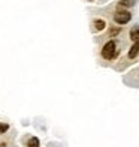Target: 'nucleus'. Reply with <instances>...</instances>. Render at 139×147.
Listing matches in <instances>:
<instances>
[{
  "label": "nucleus",
  "mask_w": 139,
  "mask_h": 147,
  "mask_svg": "<svg viewBox=\"0 0 139 147\" xmlns=\"http://www.w3.org/2000/svg\"><path fill=\"white\" fill-rule=\"evenodd\" d=\"M8 129H9V125L8 123H0V134H5Z\"/></svg>",
  "instance_id": "0eeeda50"
},
{
  "label": "nucleus",
  "mask_w": 139,
  "mask_h": 147,
  "mask_svg": "<svg viewBox=\"0 0 139 147\" xmlns=\"http://www.w3.org/2000/svg\"><path fill=\"white\" fill-rule=\"evenodd\" d=\"M130 39L132 41H139V26H135L133 29L130 30Z\"/></svg>",
  "instance_id": "39448f33"
},
{
  "label": "nucleus",
  "mask_w": 139,
  "mask_h": 147,
  "mask_svg": "<svg viewBox=\"0 0 139 147\" xmlns=\"http://www.w3.org/2000/svg\"><path fill=\"white\" fill-rule=\"evenodd\" d=\"M93 26H94V30L97 32H102L105 27H106V23H105V20H100V18H97L93 21Z\"/></svg>",
  "instance_id": "20e7f679"
},
{
  "label": "nucleus",
  "mask_w": 139,
  "mask_h": 147,
  "mask_svg": "<svg viewBox=\"0 0 139 147\" xmlns=\"http://www.w3.org/2000/svg\"><path fill=\"white\" fill-rule=\"evenodd\" d=\"M135 0H120V5L121 6H132Z\"/></svg>",
  "instance_id": "6e6552de"
},
{
  "label": "nucleus",
  "mask_w": 139,
  "mask_h": 147,
  "mask_svg": "<svg viewBox=\"0 0 139 147\" xmlns=\"http://www.w3.org/2000/svg\"><path fill=\"white\" fill-rule=\"evenodd\" d=\"M90 2H93V0H90Z\"/></svg>",
  "instance_id": "9b49d317"
},
{
  "label": "nucleus",
  "mask_w": 139,
  "mask_h": 147,
  "mask_svg": "<svg viewBox=\"0 0 139 147\" xmlns=\"http://www.w3.org/2000/svg\"><path fill=\"white\" fill-rule=\"evenodd\" d=\"M130 20H132V14L127 12V11H118V12H115V15H114V21L117 24H120V26L127 24Z\"/></svg>",
  "instance_id": "f03ea898"
},
{
  "label": "nucleus",
  "mask_w": 139,
  "mask_h": 147,
  "mask_svg": "<svg viewBox=\"0 0 139 147\" xmlns=\"http://www.w3.org/2000/svg\"><path fill=\"white\" fill-rule=\"evenodd\" d=\"M120 32H121V29H112V30L109 32V36H111V38H114V36H115V35H118Z\"/></svg>",
  "instance_id": "1a4fd4ad"
},
{
  "label": "nucleus",
  "mask_w": 139,
  "mask_h": 147,
  "mask_svg": "<svg viewBox=\"0 0 139 147\" xmlns=\"http://www.w3.org/2000/svg\"><path fill=\"white\" fill-rule=\"evenodd\" d=\"M0 147H6V143H2V144H0Z\"/></svg>",
  "instance_id": "9d476101"
},
{
  "label": "nucleus",
  "mask_w": 139,
  "mask_h": 147,
  "mask_svg": "<svg viewBox=\"0 0 139 147\" xmlns=\"http://www.w3.org/2000/svg\"><path fill=\"white\" fill-rule=\"evenodd\" d=\"M118 54H120V50L117 48V42L114 41V39L108 41L106 44L102 47L100 56H102L105 60H114V59H117Z\"/></svg>",
  "instance_id": "f257e3e1"
},
{
  "label": "nucleus",
  "mask_w": 139,
  "mask_h": 147,
  "mask_svg": "<svg viewBox=\"0 0 139 147\" xmlns=\"http://www.w3.org/2000/svg\"><path fill=\"white\" fill-rule=\"evenodd\" d=\"M27 147H39V138L36 137H31L27 143Z\"/></svg>",
  "instance_id": "423d86ee"
},
{
  "label": "nucleus",
  "mask_w": 139,
  "mask_h": 147,
  "mask_svg": "<svg viewBox=\"0 0 139 147\" xmlns=\"http://www.w3.org/2000/svg\"><path fill=\"white\" fill-rule=\"evenodd\" d=\"M138 54H139V41H135V42H133V45L130 47L127 57H129V59H135Z\"/></svg>",
  "instance_id": "7ed1b4c3"
}]
</instances>
